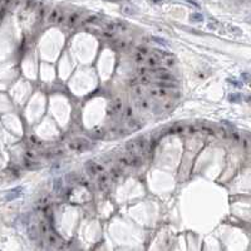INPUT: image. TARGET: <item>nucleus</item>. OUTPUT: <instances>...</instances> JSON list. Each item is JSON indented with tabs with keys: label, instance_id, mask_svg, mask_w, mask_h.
<instances>
[{
	"label": "nucleus",
	"instance_id": "1",
	"mask_svg": "<svg viewBox=\"0 0 251 251\" xmlns=\"http://www.w3.org/2000/svg\"><path fill=\"white\" fill-rule=\"evenodd\" d=\"M126 150L128 151L129 155H137L139 152H146L148 150V141L144 137L131 139L126 143Z\"/></svg>",
	"mask_w": 251,
	"mask_h": 251
},
{
	"label": "nucleus",
	"instance_id": "2",
	"mask_svg": "<svg viewBox=\"0 0 251 251\" xmlns=\"http://www.w3.org/2000/svg\"><path fill=\"white\" fill-rule=\"evenodd\" d=\"M118 163L123 167H139L143 163V161L139 155H128L121 157L118 159Z\"/></svg>",
	"mask_w": 251,
	"mask_h": 251
},
{
	"label": "nucleus",
	"instance_id": "3",
	"mask_svg": "<svg viewBox=\"0 0 251 251\" xmlns=\"http://www.w3.org/2000/svg\"><path fill=\"white\" fill-rule=\"evenodd\" d=\"M68 148L71 151H74V152H83L89 148V142L84 138H75L73 141L68 142Z\"/></svg>",
	"mask_w": 251,
	"mask_h": 251
},
{
	"label": "nucleus",
	"instance_id": "4",
	"mask_svg": "<svg viewBox=\"0 0 251 251\" xmlns=\"http://www.w3.org/2000/svg\"><path fill=\"white\" fill-rule=\"evenodd\" d=\"M86 170H87V172L89 173V175L97 176V175H102V173L104 172V167L101 163L95 162V161H88L86 163Z\"/></svg>",
	"mask_w": 251,
	"mask_h": 251
},
{
	"label": "nucleus",
	"instance_id": "5",
	"mask_svg": "<svg viewBox=\"0 0 251 251\" xmlns=\"http://www.w3.org/2000/svg\"><path fill=\"white\" fill-rule=\"evenodd\" d=\"M123 109V103H122V99L121 98H117L114 99L109 106V109H108V114L112 116V114H119Z\"/></svg>",
	"mask_w": 251,
	"mask_h": 251
},
{
	"label": "nucleus",
	"instance_id": "6",
	"mask_svg": "<svg viewBox=\"0 0 251 251\" xmlns=\"http://www.w3.org/2000/svg\"><path fill=\"white\" fill-rule=\"evenodd\" d=\"M47 241H48V243H49L50 246H53V247H59V246L62 247V246H63V243H62L60 239H59L55 234H53V232H50V231H49V234L47 235Z\"/></svg>",
	"mask_w": 251,
	"mask_h": 251
},
{
	"label": "nucleus",
	"instance_id": "7",
	"mask_svg": "<svg viewBox=\"0 0 251 251\" xmlns=\"http://www.w3.org/2000/svg\"><path fill=\"white\" fill-rule=\"evenodd\" d=\"M23 193V187L22 186H19V187H15V188H13V190L9 191V193L6 195V201H11V200H15L17 197H19L20 195Z\"/></svg>",
	"mask_w": 251,
	"mask_h": 251
},
{
	"label": "nucleus",
	"instance_id": "8",
	"mask_svg": "<svg viewBox=\"0 0 251 251\" xmlns=\"http://www.w3.org/2000/svg\"><path fill=\"white\" fill-rule=\"evenodd\" d=\"M155 86L157 87V88H159V89H176L177 88V84L175 82H156L155 83Z\"/></svg>",
	"mask_w": 251,
	"mask_h": 251
},
{
	"label": "nucleus",
	"instance_id": "9",
	"mask_svg": "<svg viewBox=\"0 0 251 251\" xmlns=\"http://www.w3.org/2000/svg\"><path fill=\"white\" fill-rule=\"evenodd\" d=\"M144 62L147 63V65L151 67V69H152V68H157L158 65H161V62L162 60L159 59L158 57H156V55H151V57H148Z\"/></svg>",
	"mask_w": 251,
	"mask_h": 251
},
{
	"label": "nucleus",
	"instance_id": "10",
	"mask_svg": "<svg viewBox=\"0 0 251 251\" xmlns=\"http://www.w3.org/2000/svg\"><path fill=\"white\" fill-rule=\"evenodd\" d=\"M108 185H109V177L107 175H101L99 178H98V186H99V188H101V190H103V191H107L108 187H109Z\"/></svg>",
	"mask_w": 251,
	"mask_h": 251
},
{
	"label": "nucleus",
	"instance_id": "11",
	"mask_svg": "<svg viewBox=\"0 0 251 251\" xmlns=\"http://www.w3.org/2000/svg\"><path fill=\"white\" fill-rule=\"evenodd\" d=\"M60 18H62L60 11L58 9H53L52 13L49 14V17H48V22L49 23H58Z\"/></svg>",
	"mask_w": 251,
	"mask_h": 251
},
{
	"label": "nucleus",
	"instance_id": "12",
	"mask_svg": "<svg viewBox=\"0 0 251 251\" xmlns=\"http://www.w3.org/2000/svg\"><path fill=\"white\" fill-rule=\"evenodd\" d=\"M155 78H156V79H159L161 82H175V80H176L175 75L171 74L170 72H168V73H163V74L155 75Z\"/></svg>",
	"mask_w": 251,
	"mask_h": 251
},
{
	"label": "nucleus",
	"instance_id": "13",
	"mask_svg": "<svg viewBox=\"0 0 251 251\" xmlns=\"http://www.w3.org/2000/svg\"><path fill=\"white\" fill-rule=\"evenodd\" d=\"M38 231H39V230L37 228L35 225H30L29 227H28V235H29V237L32 240H37L38 239Z\"/></svg>",
	"mask_w": 251,
	"mask_h": 251
},
{
	"label": "nucleus",
	"instance_id": "14",
	"mask_svg": "<svg viewBox=\"0 0 251 251\" xmlns=\"http://www.w3.org/2000/svg\"><path fill=\"white\" fill-rule=\"evenodd\" d=\"M39 231H40V234L43 235V236H47L48 234H49V226H48V224L44 221V220H41L40 222H39Z\"/></svg>",
	"mask_w": 251,
	"mask_h": 251
},
{
	"label": "nucleus",
	"instance_id": "15",
	"mask_svg": "<svg viewBox=\"0 0 251 251\" xmlns=\"http://www.w3.org/2000/svg\"><path fill=\"white\" fill-rule=\"evenodd\" d=\"M122 173H123L122 168H112L109 171V176H110V178H112V180H118L122 176Z\"/></svg>",
	"mask_w": 251,
	"mask_h": 251
},
{
	"label": "nucleus",
	"instance_id": "16",
	"mask_svg": "<svg viewBox=\"0 0 251 251\" xmlns=\"http://www.w3.org/2000/svg\"><path fill=\"white\" fill-rule=\"evenodd\" d=\"M113 44H114V47L117 48V49H119V50H124L126 48L128 47L127 41H124V40H122V39H116V40L113 41Z\"/></svg>",
	"mask_w": 251,
	"mask_h": 251
},
{
	"label": "nucleus",
	"instance_id": "17",
	"mask_svg": "<svg viewBox=\"0 0 251 251\" xmlns=\"http://www.w3.org/2000/svg\"><path fill=\"white\" fill-rule=\"evenodd\" d=\"M201 132H204V133H206V135H215V129L212 128V127H210V126H206V124H201V126H198L197 127Z\"/></svg>",
	"mask_w": 251,
	"mask_h": 251
},
{
	"label": "nucleus",
	"instance_id": "18",
	"mask_svg": "<svg viewBox=\"0 0 251 251\" xmlns=\"http://www.w3.org/2000/svg\"><path fill=\"white\" fill-rule=\"evenodd\" d=\"M78 19H79V14L78 13L71 14V15H69V18H68V25L69 26H73L77 23V20H78Z\"/></svg>",
	"mask_w": 251,
	"mask_h": 251
},
{
	"label": "nucleus",
	"instance_id": "19",
	"mask_svg": "<svg viewBox=\"0 0 251 251\" xmlns=\"http://www.w3.org/2000/svg\"><path fill=\"white\" fill-rule=\"evenodd\" d=\"M241 99H242V95L239 94V93L228 94V101L232 102V103H239V102H241Z\"/></svg>",
	"mask_w": 251,
	"mask_h": 251
},
{
	"label": "nucleus",
	"instance_id": "20",
	"mask_svg": "<svg viewBox=\"0 0 251 251\" xmlns=\"http://www.w3.org/2000/svg\"><path fill=\"white\" fill-rule=\"evenodd\" d=\"M215 135H219L222 139H226L228 137V131L225 129V128H217L215 131Z\"/></svg>",
	"mask_w": 251,
	"mask_h": 251
},
{
	"label": "nucleus",
	"instance_id": "21",
	"mask_svg": "<svg viewBox=\"0 0 251 251\" xmlns=\"http://www.w3.org/2000/svg\"><path fill=\"white\" fill-rule=\"evenodd\" d=\"M138 83H139V84H143V86H148V84H151L152 82H151L148 75H143V77H139V78H138Z\"/></svg>",
	"mask_w": 251,
	"mask_h": 251
},
{
	"label": "nucleus",
	"instance_id": "22",
	"mask_svg": "<svg viewBox=\"0 0 251 251\" xmlns=\"http://www.w3.org/2000/svg\"><path fill=\"white\" fill-rule=\"evenodd\" d=\"M123 14H126V15H135L136 10L129 5H124L123 6Z\"/></svg>",
	"mask_w": 251,
	"mask_h": 251
},
{
	"label": "nucleus",
	"instance_id": "23",
	"mask_svg": "<svg viewBox=\"0 0 251 251\" xmlns=\"http://www.w3.org/2000/svg\"><path fill=\"white\" fill-rule=\"evenodd\" d=\"M25 166L28 168H37V167H40V165L37 162V161H32V159H26L25 161Z\"/></svg>",
	"mask_w": 251,
	"mask_h": 251
},
{
	"label": "nucleus",
	"instance_id": "24",
	"mask_svg": "<svg viewBox=\"0 0 251 251\" xmlns=\"http://www.w3.org/2000/svg\"><path fill=\"white\" fill-rule=\"evenodd\" d=\"M138 106L141 109H148L151 106H150V103L147 99H141V101H138Z\"/></svg>",
	"mask_w": 251,
	"mask_h": 251
},
{
	"label": "nucleus",
	"instance_id": "25",
	"mask_svg": "<svg viewBox=\"0 0 251 251\" xmlns=\"http://www.w3.org/2000/svg\"><path fill=\"white\" fill-rule=\"evenodd\" d=\"M152 39H153V41H156V43L161 44V45H163V47H170V44L167 43V41H166L165 39L159 38V37H152Z\"/></svg>",
	"mask_w": 251,
	"mask_h": 251
},
{
	"label": "nucleus",
	"instance_id": "26",
	"mask_svg": "<svg viewBox=\"0 0 251 251\" xmlns=\"http://www.w3.org/2000/svg\"><path fill=\"white\" fill-rule=\"evenodd\" d=\"M191 19L193 22H202L204 17H202V14H200V13H193V14H191Z\"/></svg>",
	"mask_w": 251,
	"mask_h": 251
},
{
	"label": "nucleus",
	"instance_id": "27",
	"mask_svg": "<svg viewBox=\"0 0 251 251\" xmlns=\"http://www.w3.org/2000/svg\"><path fill=\"white\" fill-rule=\"evenodd\" d=\"M183 131H185L183 127H181V126H176V127L168 129V133H182Z\"/></svg>",
	"mask_w": 251,
	"mask_h": 251
},
{
	"label": "nucleus",
	"instance_id": "28",
	"mask_svg": "<svg viewBox=\"0 0 251 251\" xmlns=\"http://www.w3.org/2000/svg\"><path fill=\"white\" fill-rule=\"evenodd\" d=\"M132 114H133V110H132V108L131 107H127V108L124 109V112H123V119L132 117Z\"/></svg>",
	"mask_w": 251,
	"mask_h": 251
},
{
	"label": "nucleus",
	"instance_id": "29",
	"mask_svg": "<svg viewBox=\"0 0 251 251\" xmlns=\"http://www.w3.org/2000/svg\"><path fill=\"white\" fill-rule=\"evenodd\" d=\"M95 23H98V18L97 17H88L84 20V24H95Z\"/></svg>",
	"mask_w": 251,
	"mask_h": 251
},
{
	"label": "nucleus",
	"instance_id": "30",
	"mask_svg": "<svg viewBox=\"0 0 251 251\" xmlns=\"http://www.w3.org/2000/svg\"><path fill=\"white\" fill-rule=\"evenodd\" d=\"M147 72H148V69H147V68H144V67H142V68L137 69V75H138V77L147 75Z\"/></svg>",
	"mask_w": 251,
	"mask_h": 251
},
{
	"label": "nucleus",
	"instance_id": "31",
	"mask_svg": "<svg viewBox=\"0 0 251 251\" xmlns=\"http://www.w3.org/2000/svg\"><path fill=\"white\" fill-rule=\"evenodd\" d=\"M60 188H62V180L58 178V180H55V182H54V190H55V192H59Z\"/></svg>",
	"mask_w": 251,
	"mask_h": 251
},
{
	"label": "nucleus",
	"instance_id": "32",
	"mask_svg": "<svg viewBox=\"0 0 251 251\" xmlns=\"http://www.w3.org/2000/svg\"><path fill=\"white\" fill-rule=\"evenodd\" d=\"M135 62H136V63H138V64H141V63H143V62H144V57H143L142 54L137 53V54L135 55Z\"/></svg>",
	"mask_w": 251,
	"mask_h": 251
},
{
	"label": "nucleus",
	"instance_id": "33",
	"mask_svg": "<svg viewBox=\"0 0 251 251\" xmlns=\"http://www.w3.org/2000/svg\"><path fill=\"white\" fill-rule=\"evenodd\" d=\"M136 50H137V53H139V54H142L143 57H144L146 54H148V53H150V50L147 49V48H143V47H138V48H137Z\"/></svg>",
	"mask_w": 251,
	"mask_h": 251
},
{
	"label": "nucleus",
	"instance_id": "34",
	"mask_svg": "<svg viewBox=\"0 0 251 251\" xmlns=\"http://www.w3.org/2000/svg\"><path fill=\"white\" fill-rule=\"evenodd\" d=\"M188 133H195L196 131H198V128L197 127H195V126H187V127L185 128Z\"/></svg>",
	"mask_w": 251,
	"mask_h": 251
},
{
	"label": "nucleus",
	"instance_id": "35",
	"mask_svg": "<svg viewBox=\"0 0 251 251\" xmlns=\"http://www.w3.org/2000/svg\"><path fill=\"white\" fill-rule=\"evenodd\" d=\"M227 82H228V83H231L232 86L237 87V88H241V87H242V83H241V82H236L235 79H227Z\"/></svg>",
	"mask_w": 251,
	"mask_h": 251
},
{
	"label": "nucleus",
	"instance_id": "36",
	"mask_svg": "<svg viewBox=\"0 0 251 251\" xmlns=\"http://www.w3.org/2000/svg\"><path fill=\"white\" fill-rule=\"evenodd\" d=\"M135 94L137 97H142L143 95V89L141 87H135Z\"/></svg>",
	"mask_w": 251,
	"mask_h": 251
},
{
	"label": "nucleus",
	"instance_id": "37",
	"mask_svg": "<svg viewBox=\"0 0 251 251\" xmlns=\"http://www.w3.org/2000/svg\"><path fill=\"white\" fill-rule=\"evenodd\" d=\"M241 78L243 79V82H251V74H249V73H242L241 74Z\"/></svg>",
	"mask_w": 251,
	"mask_h": 251
},
{
	"label": "nucleus",
	"instance_id": "38",
	"mask_svg": "<svg viewBox=\"0 0 251 251\" xmlns=\"http://www.w3.org/2000/svg\"><path fill=\"white\" fill-rule=\"evenodd\" d=\"M94 137H97V138H101V137H103V135H104V131H102V129H94Z\"/></svg>",
	"mask_w": 251,
	"mask_h": 251
},
{
	"label": "nucleus",
	"instance_id": "39",
	"mask_svg": "<svg viewBox=\"0 0 251 251\" xmlns=\"http://www.w3.org/2000/svg\"><path fill=\"white\" fill-rule=\"evenodd\" d=\"M166 65H167V67H172V65H175V59H173V58H168V59H166Z\"/></svg>",
	"mask_w": 251,
	"mask_h": 251
},
{
	"label": "nucleus",
	"instance_id": "40",
	"mask_svg": "<svg viewBox=\"0 0 251 251\" xmlns=\"http://www.w3.org/2000/svg\"><path fill=\"white\" fill-rule=\"evenodd\" d=\"M137 126H138V121H136V119H131V121L128 122V127H131V128L137 127Z\"/></svg>",
	"mask_w": 251,
	"mask_h": 251
},
{
	"label": "nucleus",
	"instance_id": "41",
	"mask_svg": "<svg viewBox=\"0 0 251 251\" xmlns=\"http://www.w3.org/2000/svg\"><path fill=\"white\" fill-rule=\"evenodd\" d=\"M172 106H173V104H172L171 102H170V103H165L162 108H163V110H167V109H170V108H172Z\"/></svg>",
	"mask_w": 251,
	"mask_h": 251
},
{
	"label": "nucleus",
	"instance_id": "42",
	"mask_svg": "<svg viewBox=\"0 0 251 251\" xmlns=\"http://www.w3.org/2000/svg\"><path fill=\"white\" fill-rule=\"evenodd\" d=\"M102 34H103V37H106V38H113V34L112 33H108V32H102Z\"/></svg>",
	"mask_w": 251,
	"mask_h": 251
},
{
	"label": "nucleus",
	"instance_id": "43",
	"mask_svg": "<svg viewBox=\"0 0 251 251\" xmlns=\"http://www.w3.org/2000/svg\"><path fill=\"white\" fill-rule=\"evenodd\" d=\"M30 139H32V143H34V144H39V143H40V142L38 141V139H37L35 137H32Z\"/></svg>",
	"mask_w": 251,
	"mask_h": 251
},
{
	"label": "nucleus",
	"instance_id": "44",
	"mask_svg": "<svg viewBox=\"0 0 251 251\" xmlns=\"http://www.w3.org/2000/svg\"><path fill=\"white\" fill-rule=\"evenodd\" d=\"M246 101H247V102H251V95H247V97H246Z\"/></svg>",
	"mask_w": 251,
	"mask_h": 251
},
{
	"label": "nucleus",
	"instance_id": "45",
	"mask_svg": "<svg viewBox=\"0 0 251 251\" xmlns=\"http://www.w3.org/2000/svg\"><path fill=\"white\" fill-rule=\"evenodd\" d=\"M247 22H249V23H251V18H249V19H247Z\"/></svg>",
	"mask_w": 251,
	"mask_h": 251
}]
</instances>
